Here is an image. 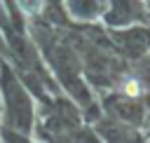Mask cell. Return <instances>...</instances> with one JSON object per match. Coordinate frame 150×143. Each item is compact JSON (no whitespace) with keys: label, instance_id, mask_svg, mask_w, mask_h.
<instances>
[{"label":"cell","instance_id":"1","mask_svg":"<svg viewBox=\"0 0 150 143\" xmlns=\"http://www.w3.org/2000/svg\"><path fill=\"white\" fill-rule=\"evenodd\" d=\"M16 2L26 14H38L42 9V0H16Z\"/></svg>","mask_w":150,"mask_h":143},{"label":"cell","instance_id":"2","mask_svg":"<svg viewBox=\"0 0 150 143\" xmlns=\"http://www.w3.org/2000/svg\"><path fill=\"white\" fill-rule=\"evenodd\" d=\"M122 89H124V94H127V96H141V91H143V89H141V82H138V80H134V77H129V80L124 82V87H122Z\"/></svg>","mask_w":150,"mask_h":143}]
</instances>
